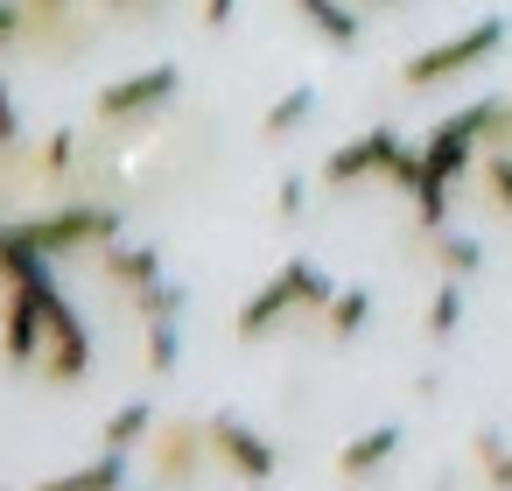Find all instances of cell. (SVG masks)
Returning a JSON list of instances; mask_svg holds the SVG:
<instances>
[{"instance_id":"cell-1","label":"cell","mask_w":512,"mask_h":491,"mask_svg":"<svg viewBox=\"0 0 512 491\" xmlns=\"http://www.w3.org/2000/svg\"><path fill=\"white\" fill-rule=\"evenodd\" d=\"M330 302H337V281H330V274H323L309 253H295V260H288L274 281H260V288L239 302L232 330H239V344H260V337H267V330H281L295 309H316V316H323Z\"/></svg>"},{"instance_id":"cell-2","label":"cell","mask_w":512,"mask_h":491,"mask_svg":"<svg viewBox=\"0 0 512 491\" xmlns=\"http://www.w3.org/2000/svg\"><path fill=\"white\" fill-rule=\"evenodd\" d=\"M505 15H484V22H470V29H456V36H442V43H428V50H414L407 64H400V92H435V85H449V78H470V71H484L498 50H505Z\"/></svg>"},{"instance_id":"cell-3","label":"cell","mask_w":512,"mask_h":491,"mask_svg":"<svg viewBox=\"0 0 512 491\" xmlns=\"http://www.w3.org/2000/svg\"><path fill=\"white\" fill-rule=\"evenodd\" d=\"M365 176H386V183L414 190V183H421V148L400 141L393 127H365V134H351L344 148H330V162H323V183H330V190H351V183H365Z\"/></svg>"},{"instance_id":"cell-4","label":"cell","mask_w":512,"mask_h":491,"mask_svg":"<svg viewBox=\"0 0 512 491\" xmlns=\"http://www.w3.org/2000/svg\"><path fill=\"white\" fill-rule=\"evenodd\" d=\"M498 106H505V99H470V106H456L449 120H435V127H428V141H421V176L456 183V176L477 162V148H484V134H491Z\"/></svg>"},{"instance_id":"cell-5","label":"cell","mask_w":512,"mask_h":491,"mask_svg":"<svg viewBox=\"0 0 512 491\" xmlns=\"http://www.w3.org/2000/svg\"><path fill=\"white\" fill-rule=\"evenodd\" d=\"M15 225H22V239H29L36 253H50V260L120 239V211H113V204H85V197H71V204H57V211H43V218H15Z\"/></svg>"},{"instance_id":"cell-6","label":"cell","mask_w":512,"mask_h":491,"mask_svg":"<svg viewBox=\"0 0 512 491\" xmlns=\"http://www.w3.org/2000/svg\"><path fill=\"white\" fill-rule=\"evenodd\" d=\"M50 260H36L29 274L8 281V302H0V358L8 365H43V295H50Z\"/></svg>"},{"instance_id":"cell-7","label":"cell","mask_w":512,"mask_h":491,"mask_svg":"<svg viewBox=\"0 0 512 491\" xmlns=\"http://www.w3.org/2000/svg\"><path fill=\"white\" fill-rule=\"evenodd\" d=\"M43 372L57 379V386H78L85 372H92V330H85V316L71 309V295L50 281V295H43Z\"/></svg>"},{"instance_id":"cell-8","label":"cell","mask_w":512,"mask_h":491,"mask_svg":"<svg viewBox=\"0 0 512 491\" xmlns=\"http://www.w3.org/2000/svg\"><path fill=\"white\" fill-rule=\"evenodd\" d=\"M204 456H211V421H197V414H169V421H155V435H148V463H155L162 484H197Z\"/></svg>"},{"instance_id":"cell-9","label":"cell","mask_w":512,"mask_h":491,"mask_svg":"<svg viewBox=\"0 0 512 491\" xmlns=\"http://www.w3.org/2000/svg\"><path fill=\"white\" fill-rule=\"evenodd\" d=\"M211 456H218L239 484H274V470H281V449H274L253 421H239V414H211Z\"/></svg>"},{"instance_id":"cell-10","label":"cell","mask_w":512,"mask_h":491,"mask_svg":"<svg viewBox=\"0 0 512 491\" xmlns=\"http://www.w3.org/2000/svg\"><path fill=\"white\" fill-rule=\"evenodd\" d=\"M176 85H183V71H176V64L127 71L120 85H106V92H99V120H106V127H127V120H141V113H162V106L176 99Z\"/></svg>"},{"instance_id":"cell-11","label":"cell","mask_w":512,"mask_h":491,"mask_svg":"<svg viewBox=\"0 0 512 491\" xmlns=\"http://www.w3.org/2000/svg\"><path fill=\"white\" fill-rule=\"evenodd\" d=\"M15 8H22V43L43 57H78L92 43L78 22V0H15Z\"/></svg>"},{"instance_id":"cell-12","label":"cell","mask_w":512,"mask_h":491,"mask_svg":"<svg viewBox=\"0 0 512 491\" xmlns=\"http://www.w3.org/2000/svg\"><path fill=\"white\" fill-rule=\"evenodd\" d=\"M400 421H372V428H358L344 449H337V477H351V484H365V477H379L393 456H400Z\"/></svg>"},{"instance_id":"cell-13","label":"cell","mask_w":512,"mask_h":491,"mask_svg":"<svg viewBox=\"0 0 512 491\" xmlns=\"http://www.w3.org/2000/svg\"><path fill=\"white\" fill-rule=\"evenodd\" d=\"M99 281H113L120 295H141L148 281H162V253L155 246H99Z\"/></svg>"},{"instance_id":"cell-14","label":"cell","mask_w":512,"mask_h":491,"mask_svg":"<svg viewBox=\"0 0 512 491\" xmlns=\"http://www.w3.org/2000/svg\"><path fill=\"white\" fill-rule=\"evenodd\" d=\"M295 15L330 43V50H358V0H295Z\"/></svg>"},{"instance_id":"cell-15","label":"cell","mask_w":512,"mask_h":491,"mask_svg":"<svg viewBox=\"0 0 512 491\" xmlns=\"http://www.w3.org/2000/svg\"><path fill=\"white\" fill-rule=\"evenodd\" d=\"M120 484H127V456L120 449H99L92 463H78L64 477H43L36 491H120Z\"/></svg>"},{"instance_id":"cell-16","label":"cell","mask_w":512,"mask_h":491,"mask_svg":"<svg viewBox=\"0 0 512 491\" xmlns=\"http://www.w3.org/2000/svg\"><path fill=\"white\" fill-rule=\"evenodd\" d=\"M155 421H162V414H155L148 400H127V407H120V414L99 428V449H120V456H134V449L155 435Z\"/></svg>"},{"instance_id":"cell-17","label":"cell","mask_w":512,"mask_h":491,"mask_svg":"<svg viewBox=\"0 0 512 491\" xmlns=\"http://www.w3.org/2000/svg\"><path fill=\"white\" fill-rule=\"evenodd\" d=\"M309 113H316V85H288V92L260 113V134H267V141H288L295 127H309Z\"/></svg>"},{"instance_id":"cell-18","label":"cell","mask_w":512,"mask_h":491,"mask_svg":"<svg viewBox=\"0 0 512 491\" xmlns=\"http://www.w3.org/2000/svg\"><path fill=\"white\" fill-rule=\"evenodd\" d=\"M316 323H323V337H330V344H351V337L372 323V295H365V288H337V302H330Z\"/></svg>"},{"instance_id":"cell-19","label":"cell","mask_w":512,"mask_h":491,"mask_svg":"<svg viewBox=\"0 0 512 491\" xmlns=\"http://www.w3.org/2000/svg\"><path fill=\"white\" fill-rule=\"evenodd\" d=\"M435 267H442L449 281H470V274L484 267V246H477L470 232H442V239H435Z\"/></svg>"},{"instance_id":"cell-20","label":"cell","mask_w":512,"mask_h":491,"mask_svg":"<svg viewBox=\"0 0 512 491\" xmlns=\"http://www.w3.org/2000/svg\"><path fill=\"white\" fill-rule=\"evenodd\" d=\"M127 302H134V316H141V323H183V288H176L169 274H162V281H148V288H141V295H127Z\"/></svg>"},{"instance_id":"cell-21","label":"cell","mask_w":512,"mask_h":491,"mask_svg":"<svg viewBox=\"0 0 512 491\" xmlns=\"http://www.w3.org/2000/svg\"><path fill=\"white\" fill-rule=\"evenodd\" d=\"M71 169H78V134H71V127H57V134H50V141L36 148V176H50V183H64Z\"/></svg>"},{"instance_id":"cell-22","label":"cell","mask_w":512,"mask_h":491,"mask_svg":"<svg viewBox=\"0 0 512 491\" xmlns=\"http://www.w3.org/2000/svg\"><path fill=\"white\" fill-rule=\"evenodd\" d=\"M421 330H428V337H456V330H463V295H456V281H449V274H442V288H435V302H428Z\"/></svg>"},{"instance_id":"cell-23","label":"cell","mask_w":512,"mask_h":491,"mask_svg":"<svg viewBox=\"0 0 512 491\" xmlns=\"http://www.w3.org/2000/svg\"><path fill=\"white\" fill-rule=\"evenodd\" d=\"M176 358H183L176 323H148V372H176Z\"/></svg>"},{"instance_id":"cell-24","label":"cell","mask_w":512,"mask_h":491,"mask_svg":"<svg viewBox=\"0 0 512 491\" xmlns=\"http://www.w3.org/2000/svg\"><path fill=\"white\" fill-rule=\"evenodd\" d=\"M477 463H484L491 491H512V449H498L491 435H477Z\"/></svg>"},{"instance_id":"cell-25","label":"cell","mask_w":512,"mask_h":491,"mask_svg":"<svg viewBox=\"0 0 512 491\" xmlns=\"http://www.w3.org/2000/svg\"><path fill=\"white\" fill-rule=\"evenodd\" d=\"M274 211H281V218H302V211H309V183H302V176H288V183H281V197H274Z\"/></svg>"},{"instance_id":"cell-26","label":"cell","mask_w":512,"mask_h":491,"mask_svg":"<svg viewBox=\"0 0 512 491\" xmlns=\"http://www.w3.org/2000/svg\"><path fill=\"white\" fill-rule=\"evenodd\" d=\"M15 43H22V8L0 0V50H15Z\"/></svg>"},{"instance_id":"cell-27","label":"cell","mask_w":512,"mask_h":491,"mask_svg":"<svg viewBox=\"0 0 512 491\" xmlns=\"http://www.w3.org/2000/svg\"><path fill=\"white\" fill-rule=\"evenodd\" d=\"M22 141V120H15V99H8V85H0V148H15Z\"/></svg>"},{"instance_id":"cell-28","label":"cell","mask_w":512,"mask_h":491,"mask_svg":"<svg viewBox=\"0 0 512 491\" xmlns=\"http://www.w3.org/2000/svg\"><path fill=\"white\" fill-rule=\"evenodd\" d=\"M232 15H239V0H204V29H211V36L232 29Z\"/></svg>"},{"instance_id":"cell-29","label":"cell","mask_w":512,"mask_h":491,"mask_svg":"<svg viewBox=\"0 0 512 491\" xmlns=\"http://www.w3.org/2000/svg\"><path fill=\"white\" fill-rule=\"evenodd\" d=\"M155 8H169V0H134V15H155Z\"/></svg>"},{"instance_id":"cell-30","label":"cell","mask_w":512,"mask_h":491,"mask_svg":"<svg viewBox=\"0 0 512 491\" xmlns=\"http://www.w3.org/2000/svg\"><path fill=\"white\" fill-rule=\"evenodd\" d=\"M99 8H113V15H134V0H99Z\"/></svg>"},{"instance_id":"cell-31","label":"cell","mask_w":512,"mask_h":491,"mask_svg":"<svg viewBox=\"0 0 512 491\" xmlns=\"http://www.w3.org/2000/svg\"><path fill=\"white\" fill-rule=\"evenodd\" d=\"M358 8H407V0H358Z\"/></svg>"},{"instance_id":"cell-32","label":"cell","mask_w":512,"mask_h":491,"mask_svg":"<svg viewBox=\"0 0 512 491\" xmlns=\"http://www.w3.org/2000/svg\"><path fill=\"white\" fill-rule=\"evenodd\" d=\"M120 491H134V484H120Z\"/></svg>"}]
</instances>
